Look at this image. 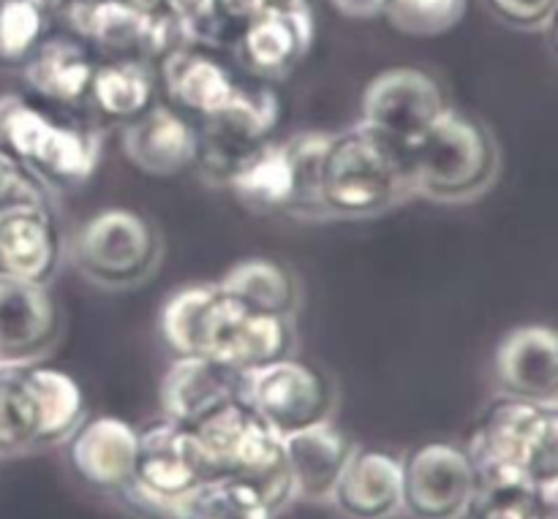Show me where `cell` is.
<instances>
[{"mask_svg":"<svg viewBox=\"0 0 558 519\" xmlns=\"http://www.w3.org/2000/svg\"><path fill=\"white\" fill-rule=\"evenodd\" d=\"M158 330L174 357H210L243 373L292 357V319L245 308L216 283L178 288L163 302Z\"/></svg>","mask_w":558,"mask_h":519,"instance_id":"1","label":"cell"},{"mask_svg":"<svg viewBox=\"0 0 558 519\" xmlns=\"http://www.w3.org/2000/svg\"><path fill=\"white\" fill-rule=\"evenodd\" d=\"M69 112L20 92L0 96V147L25 163L49 194L85 185L101 163V134Z\"/></svg>","mask_w":558,"mask_h":519,"instance_id":"2","label":"cell"},{"mask_svg":"<svg viewBox=\"0 0 558 519\" xmlns=\"http://www.w3.org/2000/svg\"><path fill=\"white\" fill-rule=\"evenodd\" d=\"M414 196L407 147L357 123L330 134L322 161L327 218H376Z\"/></svg>","mask_w":558,"mask_h":519,"instance_id":"3","label":"cell"},{"mask_svg":"<svg viewBox=\"0 0 558 519\" xmlns=\"http://www.w3.org/2000/svg\"><path fill=\"white\" fill-rule=\"evenodd\" d=\"M87 419L74 375L47 364H0V455L52 446Z\"/></svg>","mask_w":558,"mask_h":519,"instance_id":"4","label":"cell"},{"mask_svg":"<svg viewBox=\"0 0 558 519\" xmlns=\"http://www.w3.org/2000/svg\"><path fill=\"white\" fill-rule=\"evenodd\" d=\"M407 152L414 194L434 201L477 199L499 172L494 134L458 109H447Z\"/></svg>","mask_w":558,"mask_h":519,"instance_id":"5","label":"cell"},{"mask_svg":"<svg viewBox=\"0 0 558 519\" xmlns=\"http://www.w3.org/2000/svg\"><path fill=\"white\" fill-rule=\"evenodd\" d=\"M191 430L199 438L210 479H240L254 484L276 511L294 501L283 438L272 433L245 397L227 403Z\"/></svg>","mask_w":558,"mask_h":519,"instance_id":"6","label":"cell"},{"mask_svg":"<svg viewBox=\"0 0 558 519\" xmlns=\"http://www.w3.org/2000/svg\"><path fill=\"white\" fill-rule=\"evenodd\" d=\"M76 270L104 288H134L161 261V234L129 207H107L85 221L74 239Z\"/></svg>","mask_w":558,"mask_h":519,"instance_id":"7","label":"cell"},{"mask_svg":"<svg viewBox=\"0 0 558 519\" xmlns=\"http://www.w3.org/2000/svg\"><path fill=\"white\" fill-rule=\"evenodd\" d=\"M69 30L107 58H136L158 65L172 49L194 44L167 9L140 11L123 0H63L58 5Z\"/></svg>","mask_w":558,"mask_h":519,"instance_id":"8","label":"cell"},{"mask_svg":"<svg viewBox=\"0 0 558 519\" xmlns=\"http://www.w3.org/2000/svg\"><path fill=\"white\" fill-rule=\"evenodd\" d=\"M281 120V101L270 87H243L221 112L196 120L194 166L216 185L227 180L272 139Z\"/></svg>","mask_w":558,"mask_h":519,"instance_id":"9","label":"cell"},{"mask_svg":"<svg viewBox=\"0 0 558 519\" xmlns=\"http://www.w3.org/2000/svg\"><path fill=\"white\" fill-rule=\"evenodd\" d=\"M245 400L281 438L330 422L336 390L330 379L303 359H278L248 373Z\"/></svg>","mask_w":558,"mask_h":519,"instance_id":"10","label":"cell"},{"mask_svg":"<svg viewBox=\"0 0 558 519\" xmlns=\"http://www.w3.org/2000/svg\"><path fill=\"white\" fill-rule=\"evenodd\" d=\"M403 509L414 519L466 517L480 490L477 468L461 444L425 441L401 457Z\"/></svg>","mask_w":558,"mask_h":519,"instance_id":"11","label":"cell"},{"mask_svg":"<svg viewBox=\"0 0 558 519\" xmlns=\"http://www.w3.org/2000/svg\"><path fill=\"white\" fill-rule=\"evenodd\" d=\"M447 98L428 71L398 65L368 82L360 98V123L409 147L447 112Z\"/></svg>","mask_w":558,"mask_h":519,"instance_id":"12","label":"cell"},{"mask_svg":"<svg viewBox=\"0 0 558 519\" xmlns=\"http://www.w3.org/2000/svg\"><path fill=\"white\" fill-rule=\"evenodd\" d=\"M140 430V455L131 482L145 493L183 509L191 493L210 479L199 438L189 424L153 419Z\"/></svg>","mask_w":558,"mask_h":519,"instance_id":"13","label":"cell"},{"mask_svg":"<svg viewBox=\"0 0 558 519\" xmlns=\"http://www.w3.org/2000/svg\"><path fill=\"white\" fill-rule=\"evenodd\" d=\"M539 417L543 408L507 395H499L483 408L463 444L477 468L480 487L523 482V468Z\"/></svg>","mask_w":558,"mask_h":519,"instance_id":"14","label":"cell"},{"mask_svg":"<svg viewBox=\"0 0 558 519\" xmlns=\"http://www.w3.org/2000/svg\"><path fill=\"white\" fill-rule=\"evenodd\" d=\"M494 381L501 395L558 408V326L521 324L507 332L494 354Z\"/></svg>","mask_w":558,"mask_h":519,"instance_id":"15","label":"cell"},{"mask_svg":"<svg viewBox=\"0 0 558 519\" xmlns=\"http://www.w3.org/2000/svg\"><path fill=\"white\" fill-rule=\"evenodd\" d=\"M63 316L47 283L0 275V364H31L60 341Z\"/></svg>","mask_w":558,"mask_h":519,"instance_id":"16","label":"cell"},{"mask_svg":"<svg viewBox=\"0 0 558 519\" xmlns=\"http://www.w3.org/2000/svg\"><path fill=\"white\" fill-rule=\"evenodd\" d=\"M63 237L49 201L0 207V275L49 283L60 267Z\"/></svg>","mask_w":558,"mask_h":519,"instance_id":"17","label":"cell"},{"mask_svg":"<svg viewBox=\"0 0 558 519\" xmlns=\"http://www.w3.org/2000/svg\"><path fill=\"white\" fill-rule=\"evenodd\" d=\"M136 455L140 430L112 413L85 419L65 441V457L74 477L87 487L112 495L134 479Z\"/></svg>","mask_w":558,"mask_h":519,"instance_id":"18","label":"cell"},{"mask_svg":"<svg viewBox=\"0 0 558 519\" xmlns=\"http://www.w3.org/2000/svg\"><path fill=\"white\" fill-rule=\"evenodd\" d=\"M248 373L210 357H174L161 379V417L194 428L227 403L243 400Z\"/></svg>","mask_w":558,"mask_h":519,"instance_id":"19","label":"cell"},{"mask_svg":"<svg viewBox=\"0 0 558 519\" xmlns=\"http://www.w3.org/2000/svg\"><path fill=\"white\" fill-rule=\"evenodd\" d=\"M314 14L305 5L270 9L240 30L238 58L259 79H283L314 44Z\"/></svg>","mask_w":558,"mask_h":519,"instance_id":"20","label":"cell"},{"mask_svg":"<svg viewBox=\"0 0 558 519\" xmlns=\"http://www.w3.org/2000/svg\"><path fill=\"white\" fill-rule=\"evenodd\" d=\"M156 74L169 103L194 118V123L221 112L240 90L229 65H223L205 44H183L172 49L167 58L158 60Z\"/></svg>","mask_w":558,"mask_h":519,"instance_id":"21","label":"cell"},{"mask_svg":"<svg viewBox=\"0 0 558 519\" xmlns=\"http://www.w3.org/2000/svg\"><path fill=\"white\" fill-rule=\"evenodd\" d=\"M123 152L142 174L174 177L194 166L196 125L172 103H153L123 125Z\"/></svg>","mask_w":558,"mask_h":519,"instance_id":"22","label":"cell"},{"mask_svg":"<svg viewBox=\"0 0 558 519\" xmlns=\"http://www.w3.org/2000/svg\"><path fill=\"white\" fill-rule=\"evenodd\" d=\"M349 519H387L403 509L401 457L379 446H357L330 495Z\"/></svg>","mask_w":558,"mask_h":519,"instance_id":"23","label":"cell"},{"mask_svg":"<svg viewBox=\"0 0 558 519\" xmlns=\"http://www.w3.org/2000/svg\"><path fill=\"white\" fill-rule=\"evenodd\" d=\"M98 60L76 36H47L20 69L27 90L58 109L87 107Z\"/></svg>","mask_w":558,"mask_h":519,"instance_id":"24","label":"cell"},{"mask_svg":"<svg viewBox=\"0 0 558 519\" xmlns=\"http://www.w3.org/2000/svg\"><path fill=\"white\" fill-rule=\"evenodd\" d=\"M354 441L332 422L283 438L292 493L300 501H330L336 482L341 479L349 457L354 455Z\"/></svg>","mask_w":558,"mask_h":519,"instance_id":"25","label":"cell"},{"mask_svg":"<svg viewBox=\"0 0 558 519\" xmlns=\"http://www.w3.org/2000/svg\"><path fill=\"white\" fill-rule=\"evenodd\" d=\"M223 188L232 190L234 199L254 212H292L298 201V180L289 141L276 136L265 141Z\"/></svg>","mask_w":558,"mask_h":519,"instance_id":"26","label":"cell"},{"mask_svg":"<svg viewBox=\"0 0 558 519\" xmlns=\"http://www.w3.org/2000/svg\"><path fill=\"white\" fill-rule=\"evenodd\" d=\"M156 65L136 58H107L96 65L87 107L112 123H131L156 103Z\"/></svg>","mask_w":558,"mask_h":519,"instance_id":"27","label":"cell"},{"mask_svg":"<svg viewBox=\"0 0 558 519\" xmlns=\"http://www.w3.org/2000/svg\"><path fill=\"white\" fill-rule=\"evenodd\" d=\"M218 286L256 313L292 319L300 308L298 277L272 259L240 261L218 281Z\"/></svg>","mask_w":558,"mask_h":519,"instance_id":"28","label":"cell"},{"mask_svg":"<svg viewBox=\"0 0 558 519\" xmlns=\"http://www.w3.org/2000/svg\"><path fill=\"white\" fill-rule=\"evenodd\" d=\"M58 5L49 0H0V69H22L49 36Z\"/></svg>","mask_w":558,"mask_h":519,"instance_id":"29","label":"cell"},{"mask_svg":"<svg viewBox=\"0 0 558 519\" xmlns=\"http://www.w3.org/2000/svg\"><path fill=\"white\" fill-rule=\"evenodd\" d=\"M183 519H278L270 501L240 479H207L183 506Z\"/></svg>","mask_w":558,"mask_h":519,"instance_id":"30","label":"cell"},{"mask_svg":"<svg viewBox=\"0 0 558 519\" xmlns=\"http://www.w3.org/2000/svg\"><path fill=\"white\" fill-rule=\"evenodd\" d=\"M469 0H387L385 14L396 30L407 36H441L466 14Z\"/></svg>","mask_w":558,"mask_h":519,"instance_id":"31","label":"cell"},{"mask_svg":"<svg viewBox=\"0 0 558 519\" xmlns=\"http://www.w3.org/2000/svg\"><path fill=\"white\" fill-rule=\"evenodd\" d=\"M545 493L526 482L485 484L477 490L469 519H543Z\"/></svg>","mask_w":558,"mask_h":519,"instance_id":"32","label":"cell"},{"mask_svg":"<svg viewBox=\"0 0 558 519\" xmlns=\"http://www.w3.org/2000/svg\"><path fill=\"white\" fill-rule=\"evenodd\" d=\"M523 482L539 493H558V408H543L532 446H529Z\"/></svg>","mask_w":558,"mask_h":519,"instance_id":"33","label":"cell"},{"mask_svg":"<svg viewBox=\"0 0 558 519\" xmlns=\"http://www.w3.org/2000/svg\"><path fill=\"white\" fill-rule=\"evenodd\" d=\"M161 9H167L174 20L183 25L194 44L218 47V44H234V30L223 22L218 11V0H163Z\"/></svg>","mask_w":558,"mask_h":519,"instance_id":"34","label":"cell"},{"mask_svg":"<svg viewBox=\"0 0 558 519\" xmlns=\"http://www.w3.org/2000/svg\"><path fill=\"white\" fill-rule=\"evenodd\" d=\"M22 201H49V190L25 163L0 147V207L22 205Z\"/></svg>","mask_w":558,"mask_h":519,"instance_id":"35","label":"cell"},{"mask_svg":"<svg viewBox=\"0 0 558 519\" xmlns=\"http://www.w3.org/2000/svg\"><path fill=\"white\" fill-rule=\"evenodd\" d=\"M494 16L521 30H537L545 27L554 16L558 0H485Z\"/></svg>","mask_w":558,"mask_h":519,"instance_id":"36","label":"cell"},{"mask_svg":"<svg viewBox=\"0 0 558 519\" xmlns=\"http://www.w3.org/2000/svg\"><path fill=\"white\" fill-rule=\"evenodd\" d=\"M276 9L272 0H218V11H221L223 22L234 30V36H240L248 22H254L256 16H262L265 11ZM238 41V38H234Z\"/></svg>","mask_w":558,"mask_h":519,"instance_id":"37","label":"cell"},{"mask_svg":"<svg viewBox=\"0 0 558 519\" xmlns=\"http://www.w3.org/2000/svg\"><path fill=\"white\" fill-rule=\"evenodd\" d=\"M330 3L338 14L349 16V20H374V16L385 14L387 0H330Z\"/></svg>","mask_w":558,"mask_h":519,"instance_id":"38","label":"cell"},{"mask_svg":"<svg viewBox=\"0 0 558 519\" xmlns=\"http://www.w3.org/2000/svg\"><path fill=\"white\" fill-rule=\"evenodd\" d=\"M543 519H558V493H545Z\"/></svg>","mask_w":558,"mask_h":519,"instance_id":"39","label":"cell"},{"mask_svg":"<svg viewBox=\"0 0 558 519\" xmlns=\"http://www.w3.org/2000/svg\"><path fill=\"white\" fill-rule=\"evenodd\" d=\"M545 27H548V33H550V47H554V52L558 54V5H556L554 16H550V22Z\"/></svg>","mask_w":558,"mask_h":519,"instance_id":"40","label":"cell"},{"mask_svg":"<svg viewBox=\"0 0 558 519\" xmlns=\"http://www.w3.org/2000/svg\"><path fill=\"white\" fill-rule=\"evenodd\" d=\"M305 3H308V0H272L276 9H281V5H305Z\"/></svg>","mask_w":558,"mask_h":519,"instance_id":"41","label":"cell"},{"mask_svg":"<svg viewBox=\"0 0 558 519\" xmlns=\"http://www.w3.org/2000/svg\"><path fill=\"white\" fill-rule=\"evenodd\" d=\"M49 3H54V5H60V3H63V0H49Z\"/></svg>","mask_w":558,"mask_h":519,"instance_id":"42","label":"cell"}]
</instances>
